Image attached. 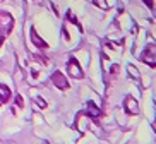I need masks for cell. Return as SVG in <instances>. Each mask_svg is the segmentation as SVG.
Wrapping results in <instances>:
<instances>
[{"label": "cell", "instance_id": "obj_1", "mask_svg": "<svg viewBox=\"0 0 156 144\" xmlns=\"http://www.w3.org/2000/svg\"><path fill=\"white\" fill-rule=\"evenodd\" d=\"M12 29H14V17L9 12L0 10V31H2V34L7 36V34H10Z\"/></svg>", "mask_w": 156, "mask_h": 144}, {"label": "cell", "instance_id": "obj_2", "mask_svg": "<svg viewBox=\"0 0 156 144\" xmlns=\"http://www.w3.org/2000/svg\"><path fill=\"white\" fill-rule=\"evenodd\" d=\"M141 60L151 67H156V43H151L149 47H146V50L141 55Z\"/></svg>", "mask_w": 156, "mask_h": 144}, {"label": "cell", "instance_id": "obj_3", "mask_svg": "<svg viewBox=\"0 0 156 144\" xmlns=\"http://www.w3.org/2000/svg\"><path fill=\"white\" fill-rule=\"evenodd\" d=\"M67 74H69L70 77H74V79H83V77H84L83 69L79 67L77 60H76L74 57H70L69 62H67Z\"/></svg>", "mask_w": 156, "mask_h": 144}, {"label": "cell", "instance_id": "obj_4", "mask_svg": "<svg viewBox=\"0 0 156 144\" xmlns=\"http://www.w3.org/2000/svg\"><path fill=\"white\" fill-rule=\"evenodd\" d=\"M51 83L55 84L58 89H67L69 88V83H67V79L64 77V74H62L60 70L53 72V76H51Z\"/></svg>", "mask_w": 156, "mask_h": 144}, {"label": "cell", "instance_id": "obj_5", "mask_svg": "<svg viewBox=\"0 0 156 144\" xmlns=\"http://www.w3.org/2000/svg\"><path fill=\"white\" fill-rule=\"evenodd\" d=\"M124 107H125V112H127V113H134V115H136V113L139 112L137 101H136V100H134L132 96H127V98H125Z\"/></svg>", "mask_w": 156, "mask_h": 144}, {"label": "cell", "instance_id": "obj_6", "mask_svg": "<svg viewBox=\"0 0 156 144\" xmlns=\"http://www.w3.org/2000/svg\"><path fill=\"white\" fill-rule=\"evenodd\" d=\"M87 112H89V117H93L94 120H100V117H101V110L100 108H96V105L93 101L87 103Z\"/></svg>", "mask_w": 156, "mask_h": 144}, {"label": "cell", "instance_id": "obj_7", "mask_svg": "<svg viewBox=\"0 0 156 144\" xmlns=\"http://www.w3.org/2000/svg\"><path fill=\"white\" fill-rule=\"evenodd\" d=\"M31 41L34 43V45H36L38 48H46V43L43 41L41 38H40V34L36 33V29H34V28L31 29Z\"/></svg>", "mask_w": 156, "mask_h": 144}, {"label": "cell", "instance_id": "obj_8", "mask_svg": "<svg viewBox=\"0 0 156 144\" xmlns=\"http://www.w3.org/2000/svg\"><path fill=\"white\" fill-rule=\"evenodd\" d=\"M9 98H10V89L5 84H0V103L9 101Z\"/></svg>", "mask_w": 156, "mask_h": 144}, {"label": "cell", "instance_id": "obj_9", "mask_svg": "<svg viewBox=\"0 0 156 144\" xmlns=\"http://www.w3.org/2000/svg\"><path fill=\"white\" fill-rule=\"evenodd\" d=\"M94 5H98L100 9H108V4H106V0H93Z\"/></svg>", "mask_w": 156, "mask_h": 144}, {"label": "cell", "instance_id": "obj_10", "mask_svg": "<svg viewBox=\"0 0 156 144\" xmlns=\"http://www.w3.org/2000/svg\"><path fill=\"white\" fill-rule=\"evenodd\" d=\"M67 17L70 19V23H74V24H76V26H77L79 29H81V24H79V21H77V19L74 17V14H72V12H67Z\"/></svg>", "mask_w": 156, "mask_h": 144}, {"label": "cell", "instance_id": "obj_11", "mask_svg": "<svg viewBox=\"0 0 156 144\" xmlns=\"http://www.w3.org/2000/svg\"><path fill=\"white\" fill-rule=\"evenodd\" d=\"M129 72H130V76H134L136 79H139V74H137V69H136V67H132V65H129Z\"/></svg>", "mask_w": 156, "mask_h": 144}, {"label": "cell", "instance_id": "obj_12", "mask_svg": "<svg viewBox=\"0 0 156 144\" xmlns=\"http://www.w3.org/2000/svg\"><path fill=\"white\" fill-rule=\"evenodd\" d=\"M36 103H38V105H40L41 108H46V103H45V100H43V98L38 96V98H36Z\"/></svg>", "mask_w": 156, "mask_h": 144}, {"label": "cell", "instance_id": "obj_13", "mask_svg": "<svg viewBox=\"0 0 156 144\" xmlns=\"http://www.w3.org/2000/svg\"><path fill=\"white\" fill-rule=\"evenodd\" d=\"M142 2H144V4L149 7V9H153V0H142Z\"/></svg>", "mask_w": 156, "mask_h": 144}, {"label": "cell", "instance_id": "obj_14", "mask_svg": "<svg viewBox=\"0 0 156 144\" xmlns=\"http://www.w3.org/2000/svg\"><path fill=\"white\" fill-rule=\"evenodd\" d=\"M16 101H17V105H19V107H23V100H21V96H17V98H16Z\"/></svg>", "mask_w": 156, "mask_h": 144}, {"label": "cell", "instance_id": "obj_15", "mask_svg": "<svg viewBox=\"0 0 156 144\" xmlns=\"http://www.w3.org/2000/svg\"><path fill=\"white\" fill-rule=\"evenodd\" d=\"M4 40H5V36L2 34V31H0V47H2V43H4Z\"/></svg>", "mask_w": 156, "mask_h": 144}]
</instances>
